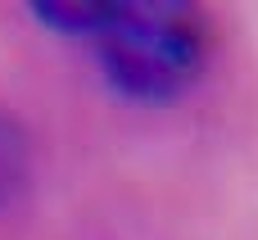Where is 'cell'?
<instances>
[{
	"instance_id": "cell-3",
	"label": "cell",
	"mask_w": 258,
	"mask_h": 240,
	"mask_svg": "<svg viewBox=\"0 0 258 240\" xmlns=\"http://www.w3.org/2000/svg\"><path fill=\"white\" fill-rule=\"evenodd\" d=\"M23 177H27V145H23V132L14 127V118L0 113V209L23 191Z\"/></svg>"
},
{
	"instance_id": "cell-2",
	"label": "cell",
	"mask_w": 258,
	"mask_h": 240,
	"mask_svg": "<svg viewBox=\"0 0 258 240\" xmlns=\"http://www.w3.org/2000/svg\"><path fill=\"white\" fill-rule=\"evenodd\" d=\"M32 9H36V18H41L45 27H63V32H100V36L127 14V5H113V0H100V5L50 0V5H32Z\"/></svg>"
},
{
	"instance_id": "cell-1",
	"label": "cell",
	"mask_w": 258,
	"mask_h": 240,
	"mask_svg": "<svg viewBox=\"0 0 258 240\" xmlns=\"http://www.w3.org/2000/svg\"><path fill=\"white\" fill-rule=\"evenodd\" d=\"M100 59L109 82L132 100H172L181 95L200 64V36L181 14L127 5V14L100 36Z\"/></svg>"
}]
</instances>
